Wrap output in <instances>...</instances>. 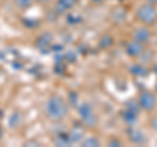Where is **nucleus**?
I'll return each mask as SVG.
<instances>
[{"instance_id":"obj_22","label":"nucleus","mask_w":157,"mask_h":147,"mask_svg":"<svg viewBox=\"0 0 157 147\" xmlns=\"http://www.w3.org/2000/svg\"><path fill=\"white\" fill-rule=\"evenodd\" d=\"M3 138V130H2V127H0V139Z\"/></svg>"},{"instance_id":"obj_1","label":"nucleus","mask_w":157,"mask_h":147,"mask_svg":"<svg viewBox=\"0 0 157 147\" xmlns=\"http://www.w3.org/2000/svg\"><path fill=\"white\" fill-rule=\"evenodd\" d=\"M70 112L67 101L60 95H51L45 102L43 113L45 117L51 122H60L67 117Z\"/></svg>"},{"instance_id":"obj_5","label":"nucleus","mask_w":157,"mask_h":147,"mask_svg":"<svg viewBox=\"0 0 157 147\" xmlns=\"http://www.w3.org/2000/svg\"><path fill=\"white\" fill-rule=\"evenodd\" d=\"M124 51H126V54L130 58H134V59H136V58H140L141 54L145 51V45L132 38V40L126 42Z\"/></svg>"},{"instance_id":"obj_17","label":"nucleus","mask_w":157,"mask_h":147,"mask_svg":"<svg viewBox=\"0 0 157 147\" xmlns=\"http://www.w3.org/2000/svg\"><path fill=\"white\" fill-rule=\"evenodd\" d=\"M52 0H36V3H38L39 6H47V4H50Z\"/></svg>"},{"instance_id":"obj_7","label":"nucleus","mask_w":157,"mask_h":147,"mask_svg":"<svg viewBox=\"0 0 157 147\" xmlns=\"http://www.w3.org/2000/svg\"><path fill=\"white\" fill-rule=\"evenodd\" d=\"M80 0H56L54 4L52 11L55 14H64L70 9H72Z\"/></svg>"},{"instance_id":"obj_3","label":"nucleus","mask_w":157,"mask_h":147,"mask_svg":"<svg viewBox=\"0 0 157 147\" xmlns=\"http://www.w3.org/2000/svg\"><path fill=\"white\" fill-rule=\"evenodd\" d=\"M77 113L81 120V124L88 129H93L98 125V116L96 114V110L90 102H81L77 106Z\"/></svg>"},{"instance_id":"obj_8","label":"nucleus","mask_w":157,"mask_h":147,"mask_svg":"<svg viewBox=\"0 0 157 147\" xmlns=\"http://www.w3.org/2000/svg\"><path fill=\"white\" fill-rule=\"evenodd\" d=\"M148 28L149 26H145V25L136 28L134 30V33H132V38L141 42V43H144V45L148 43L151 41V38H152V33H151V30Z\"/></svg>"},{"instance_id":"obj_18","label":"nucleus","mask_w":157,"mask_h":147,"mask_svg":"<svg viewBox=\"0 0 157 147\" xmlns=\"http://www.w3.org/2000/svg\"><path fill=\"white\" fill-rule=\"evenodd\" d=\"M89 2L93 4V6H100V4H102L105 0H89Z\"/></svg>"},{"instance_id":"obj_23","label":"nucleus","mask_w":157,"mask_h":147,"mask_svg":"<svg viewBox=\"0 0 157 147\" xmlns=\"http://www.w3.org/2000/svg\"><path fill=\"white\" fill-rule=\"evenodd\" d=\"M155 92L157 93V80H156V85H155Z\"/></svg>"},{"instance_id":"obj_14","label":"nucleus","mask_w":157,"mask_h":147,"mask_svg":"<svg viewBox=\"0 0 157 147\" xmlns=\"http://www.w3.org/2000/svg\"><path fill=\"white\" fill-rule=\"evenodd\" d=\"M131 72L134 74V75L136 76H144L147 75V70H145V67L141 65V63H137V65H134L131 67Z\"/></svg>"},{"instance_id":"obj_15","label":"nucleus","mask_w":157,"mask_h":147,"mask_svg":"<svg viewBox=\"0 0 157 147\" xmlns=\"http://www.w3.org/2000/svg\"><path fill=\"white\" fill-rule=\"evenodd\" d=\"M123 143H122V141L121 139H118V138H110L109 141H107V146H113V147H118V146H122Z\"/></svg>"},{"instance_id":"obj_4","label":"nucleus","mask_w":157,"mask_h":147,"mask_svg":"<svg viewBox=\"0 0 157 147\" xmlns=\"http://www.w3.org/2000/svg\"><path fill=\"white\" fill-rule=\"evenodd\" d=\"M137 102L141 110L151 113L157 108V96L151 91H141L137 96Z\"/></svg>"},{"instance_id":"obj_19","label":"nucleus","mask_w":157,"mask_h":147,"mask_svg":"<svg viewBox=\"0 0 157 147\" xmlns=\"http://www.w3.org/2000/svg\"><path fill=\"white\" fill-rule=\"evenodd\" d=\"M29 145H34V146H38L39 143H38V142H34V141H28V142H25V146H29Z\"/></svg>"},{"instance_id":"obj_12","label":"nucleus","mask_w":157,"mask_h":147,"mask_svg":"<svg viewBox=\"0 0 157 147\" xmlns=\"http://www.w3.org/2000/svg\"><path fill=\"white\" fill-rule=\"evenodd\" d=\"M100 145H101L100 139H98L97 137H93V135L86 137V138H84V139H82V142H81L82 147H97Z\"/></svg>"},{"instance_id":"obj_20","label":"nucleus","mask_w":157,"mask_h":147,"mask_svg":"<svg viewBox=\"0 0 157 147\" xmlns=\"http://www.w3.org/2000/svg\"><path fill=\"white\" fill-rule=\"evenodd\" d=\"M143 2H147V3H152V4H156V6H157V0H143Z\"/></svg>"},{"instance_id":"obj_16","label":"nucleus","mask_w":157,"mask_h":147,"mask_svg":"<svg viewBox=\"0 0 157 147\" xmlns=\"http://www.w3.org/2000/svg\"><path fill=\"white\" fill-rule=\"evenodd\" d=\"M149 125H151V127L153 129L156 133H157V114H155V116H152L151 117V120H149Z\"/></svg>"},{"instance_id":"obj_11","label":"nucleus","mask_w":157,"mask_h":147,"mask_svg":"<svg viewBox=\"0 0 157 147\" xmlns=\"http://www.w3.org/2000/svg\"><path fill=\"white\" fill-rule=\"evenodd\" d=\"M122 118H123V121L126 122L127 125H134L135 124V121L137 120V114L134 113V112H131V110H127L124 109L123 110V113H122Z\"/></svg>"},{"instance_id":"obj_2","label":"nucleus","mask_w":157,"mask_h":147,"mask_svg":"<svg viewBox=\"0 0 157 147\" xmlns=\"http://www.w3.org/2000/svg\"><path fill=\"white\" fill-rule=\"evenodd\" d=\"M135 17L141 25H145V26H152L155 24H157L156 4L144 2L143 4L137 6V8L135 9Z\"/></svg>"},{"instance_id":"obj_9","label":"nucleus","mask_w":157,"mask_h":147,"mask_svg":"<svg viewBox=\"0 0 157 147\" xmlns=\"http://www.w3.org/2000/svg\"><path fill=\"white\" fill-rule=\"evenodd\" d=\"M128 137H130L132 143H135V145H144V143H147V137L141 130L130 129L128 130Z\"/></svg>"},{"instance_id":"obj_21","label":"nucleus","mask_w":157,"mask_h":147,"mask_svg":"<svg viewBox=\"0 0 157 147\" xmlns=\"http://www.w3.org/2000/svg\"><path fill=\"white\" fill-rule=\"evenodd\" d=\"M153 74L157 76V63H155V66H153Z\"/></svg>"},{"instance_id":"obj_10","label":"nucleus","mask_w":157,"mask_h":147,"mask_svg":"<svg viewBox=\"0 0 157 147\" xmlns=\"http://www.w3.org/2000/svg\"><path fill=\"white\" fill-rule=\"evenodd\" d=\"M36 3V0H13L14 7L20 11H26V9L30 8L33 4Z\"/></svg>"},{"instance_id":"obj_13","label":"nucleus","mask_w":157,"mask_h":147,"mask_svg":"<svg viewBox=\"0 0 157 147\" xmlns=\"http://www.w3.org/2000/svg\"><path fill=\"white\" fill-rule=\"evenodd\" d=\"M55 145L58 146H68L71 145L70 138H68V133H59L55 135Z\"/></svg>"},{"instance_id":"obj_6","label":"nucleus","mask_w":157,"mask_h":147,"mask_svg":"<svg viewBox=\"0 0 157 147\" xmlns=\"http://www.w3.org/2000/svg\"><path fill=\"white\" fill-rule=\"evenodd\" d=\"M84 125H73L71 127V130L68 131V138H70L71 145H77V143H81L82 139H84V134H85V129H84Z\"/></svg>"}]
</instances>
